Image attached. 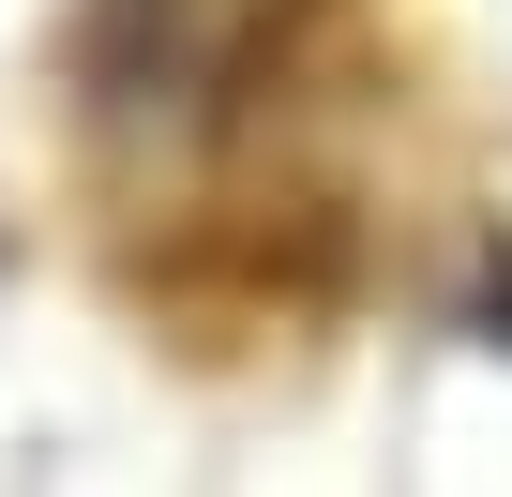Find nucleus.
Returning <instances> with one entry per match:
<instances>
[{
  "label": "nucleus",
  "mask_w": 512,
  "mask_h": 497,
  "mask_svg": "<svg viewBox=\"0 0 512 497\" xmlns=\"http://www.w3.org/2000/svg\"><path fill=\"white\" fill-rule=\"evenodd\" d=\"M287 16L302 0H106L91 16V76L121 106H226L256 61H272Z\"/></svg>",
  "instance_id": "1"
}]
</instances>
